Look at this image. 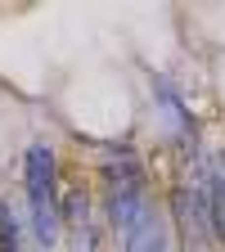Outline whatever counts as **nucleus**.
<instances>
[{
  "label": "nucleus",
  "mask_w": 225,
  "mask_h": 252,
  "mask_svg": "<svg viewBox=\"0 0 225 252\" xmlns=\"http://www.w3.org/2000/svg\"><path fill=\"white\" fill-rule=\"evenodd\" d=\"M122 252H171V230H167V216L158 212V207H149V212L140 216V225L126 234Z\"/></svg>",
  "instance_id": "nucleus-5"
},
{
  "label": "nucleus",
  "mask_w": 225,
  "mask_h": 252,
  "mask_svg": "<svg viewBox=\"0 0 225 252\" xmlns=\"http://www.w3.org/2000/svg\"><path fill=\"white\" fill-rule=\"evenodd\" d=\"M59 220H68V252H99V230H95V207L81 189H72Z\"/></svg>",
  "instance_id": "nucleus-4"
},
{
  "label": "nucleus",
  "mask_w": 225,
  "mask_h": 252,
  "mask_svg": "<svg viewBox=\"0 0 225 252\" xmlns=\"http://www.w3.org/2000/svg\"><path fill=\"white\" fill-rule=\"evenodd\" d=\"M104 185H108V225L117 234V243H126V234H131L140 225V216L149 212V198H144V167L135 153H117L104 162Z\"/></svg>",
  "instance_id": "nucleus-2"
},
{
  "label": "nucleus",
  "mask_w": 225,
  "mask_h": 252,
  "mask_svg": "<svg viewBox=\"0 0 225 252\" xmlns=\"http://www.w3.org/2000/svg\"><path fill=\"white\" fill-rule=\"evenodd\" d=\"M54 153L45 144H32L23 158V189H27V212H32V230H36V243L50 248L59 239V194H54Z\"/></svg>",
  "instance_id": "nucleus-3"
},
{
  "label": "nucleus",
  "mask_w": 225,
  "mask_h": 252,
  "mask_svg": "<svg viewBox=\"0 0 225 252\" xmlns=\"http://www.w3.org/2000/svg\"><path fill=\"white\" fill-rule=\"evenodd\" d=\"M18 243H23V230H18L9 203H0V252H18Z\"/></svg>",
  "instance_id": "nucleus-7"
},
{
  "label": "nucleus",
  "mask_w": 225,
  "mask_h": 252,
  "mask_svg": "<svg viewBox=\"0 0 225 252\" xmlns=\"http://www.w3.org/2000/svg\"><path fill=\"white\" fill-rule=\"evenodd\" d=\"M171 225L180 239V252H212V216H207V167H198V158L185 162V180L171 194Z\"/></svg>",
  "instance_id": "nucleus-1"
},
{
  "label": "nucleus",
  "mask_w": 225,
  "mask_h": 252,
  "mask_svg": "<svg viewBox=\"0 0 225 252\" xmlns=\"http://www.w3.org/2000/svg\"><path fill=\"white\" fill-rule=\"evenodd\" d=\"M207 216H212V234L225 243V149L207 167Z\"/></svg>",
  "instance_id": "nucleus-6"
}]
</instances>
